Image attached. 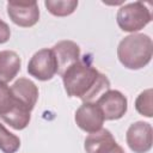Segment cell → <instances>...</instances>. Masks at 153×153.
I'll list each match as a JSON object with an SVG mask.
<instances>
[{"label":"cell","instance_id":"e0dca14e","mask_svg":"<svg viewBox=\"0 0 153 153\" xmlns=\"http://www.w3.org/2000/svg\"><path fill=\"white\" fill-rule=\"evenodd\" d=\"M16 99L12 94L11 87L6 82L0 81V117L7 114L14 105Z\"/></svg>","mask_w":153,"mask_h":153},{"label":"cell","instance_id":"9a60e30c","mask_svg":"<svg viewBox=\"0 0 153 153\" xmlns=\"http://www.w3.org/2000/svg\"><path fill=\"white\" fill-rule=\"evenodd\" d=\"M20 147V140L17 135L7 130L0 123V149L4 153H16Z\"/></svg>","mask_w":153,"mask_h":153},{"label":"cell","instance_id":"8fae6325","mask_svg":"<svg viewBox=\"0 0 153 153\" xmlns=\"http://www.w3.org/2000/svg\"><path fill=\"white\" fill-rule=\"evenodd\" d=\"M22 60L13 50L0 51V81H11L20 71Z\"/></svg>","mask_w":153,"mask_h":153},{"label":"cell","instance_id":"6da1fadb","mask_svg":"<svg viewBox=\"0 0 153 153\" xmlns=\"http://www.w3.org/2000/svg\"><path fill=\"white\" fill-rule=\"evenodd\" d=\"M61 76L67 94L80 98L82 102H93L110 90L109 79L85 61L79 60Z\"/></svg>","mask_w":153,"mask_h":153},{"label":"cell","instance_id":"7c38bea8","mask_svg":"<svg viewBox=\"0 0 153 153\" xmlns=\"http://www.w3.org/2000/svg\"><path fill=\"white\" fill-rule=\"evenodd\" d=\"M30 112L31 111L25 105H23L18 100H16L14 105L12 106V109L7 114L1 116L0 118L4 122H6L7 124H10L13 129L22 130V129L26 128L29 122H30V117H31Z\"/></svg>","mask_w":153,"mask_h":153},{"label":"cell","instance_id":"9c48e42d","mask_svg":"<svg viewBox=\"0 0 153 153\" xmlns=\"http://www.w3.org/2000/svg\"><path fill=\"white\" fill-rule=\"evenodd\" d=\"M53 53L57 65V74L62 75L72 65L80 59V48L73 41H60L53 47Z\"/></svg>","mask_w":153,"mask_h":153},{"label":"cell","instance_id":"d6986e66","mask_svg":"<svg viewBox=\"0 0 153 153\" xmlns=\"http://www.w3.org/2000/svg\"><path fill=\"white\" fill-rule=\"evenodd\" d=\"M99 153H124L123 148L117 143V142H114L112 145L105 147L103 151H100Z\"/></svg>","mask_w":153,"mask_h":153},{"label":"cell","instance_id":"3957f363","mask_svg":"<svg viewBox=\"0 0 153 153\" xmlns=\"http://www.w3.org/2000/svg\"><path fill=\"white\" fill-rule=\"evenodd\" d=\"M116 19L121 30L134 33L143 29L152 20V14L143 2L135 1L122 6L117 12Z\"/></svg>","mask_w":153,"mask_h":153},{"label":"cell","instance_id":"2e32d148","mask_svg":"<svg viewBox=\"0 0 153 153\" xmlns=\"http://www.w3.org/2000/svg\"><path fill=\"white\" fill-rule=\"evenodd\" d=\"M152 96H153V91H152V88H148V90L141 92L135 100V109L142 116H146V117L153 116Z\"/></svg>","mask_w":153,"mask_h":153},{"label":"cell","instance_id":"7a4b0ae2","mask_svg":"<svg viewBox=\"0 0 153 153\" xmlns=\"http://www.w3.org/2000/svg\"><path fill=\"white\" fill-rule=\"evenodd\" d=\"M152 55V38L145 33H131L124 37L117 47L120 62L129 69L143 68L151 62Z\"/></svg>","mask_w":153,"mask_h":153},{"label":"cell","instance_id":"52a82bcc","mask_svg":"<svg viewBox=\"0 0 153 153\" xmlns=\"http://www.w3.org/2000/svg\"><path fill=\"white\" fill-rule=\"evenodd\" d=\"M129 148L134 153H147L152 148V126L147 122L133 123L126 134Z\"/></svg>","mask_w":153,"mask_h":153},{"label":"cell","instance_id":"277c9868","mask_svg":"<svg viewBox=\"0 0 153 153\" xmlns=\"http://www.w3.org/2000/svg\"><path fill=\"white\" fill-rule=\"evenodd\" d=\"M27 73L42 81L50 80L57 73V65L53 50L44 48L35 53L27 63Z\"/></svg>","mask_w":153,"mask_h":153},{"label":"cell","instance_id":"5bb4252c","mask_svg":"<svg viewBox=\"0 0 153 153\" xmlns=\"http://www.w3.org/2000/svg\"><path fill=\"white\" fill-rule=\"evenodd\" d=\"M44 5L53 16L66 17L72 14L76 10L78 1L76 0H47Z\"/></svg>","mask_w":153,"mask_h":153},{"label":"cell","instance_id":"8992f818","mask_svg":"<svg viewBox=\"0 0 153 153\" xmlns=\"http://www.w3.org/2000/svg\"><path fill=\"white\" fill-rule=\"evenodd\" d=\"M7 14L18 26L30 27L39 20V8L36 1L30 2H7Z\"/></svg>","mask_w":153,"mask_h":153},{"label":"cell","instance_id":"ba28073f","mask_svg":"<svg viewBox=\"0 0 153 153\" xmlns=\"http://www.w3.org/2000/svg\"><path fill=\"white\" fill-rule=\"evenodd\" d=\"M75 123L81 130L86 133H94L102 129L104 117L96 103L84 102L75 111Z\"/></svg>","mask_w":153,"mask_h":153},{"label":"cell","instance_id":"ac0fdd59","mask_svg":"<svg viewBox=\"0 0 153 153\" xmlns=\"http://www.w3.org/2000/svg\"><path fill=\"white\" fill-rule=\"evenodd\" d=\"M10 36H11L10 26L4 20L0 19V44L6 43L10 39Z\"/></svg>","mask_w":153,"mask_h":153},{"label":"cell","instance_id":"30bf717a","mask_svg":"<svg viewBox=\"0 0 153 153\" xmlns=\"http://www.w3.org/2000/svg\"><path fill=\"white\" fill-rule=\"evenodd\" d=\"M11 91L14 99L25 105L30 111L35 108L38 99V88L31 80L19 78L11 86Z\"/></svg>","mask_w":153,"mask_h":153},{"label":"cell","instance_id":"5b68a950","mask_svg":"<svg viewBox=\"0 0 153 153\" xmlns=\"http://www.w3.org/2000/svg\"><path fill=\"white\" fill-rule=\"evenodd\" d=\"M100 109L104 120H120L122 118L128 108L127 98L117 90H108L96 102Z\"/></svg>","mask_w":153,"mask_h":153},{"label":"cell","instance_id":"4fadbf2b","mask_svg":"<svg viewBox=\"0 0 153 153\" xmlns=\"http://www.w3.org/2000/svg\"><path fill=\"white\" fill-rule=\"evenodd\" d=\"M116 142L115 137L108 129H100L94 133H90V135L85 139V151L86 153H99L105 147Z\"/></svg>","mask_w":153,"mask_h":153}]
</instances>
